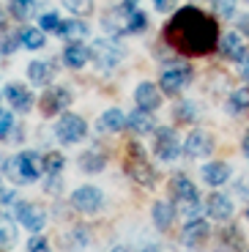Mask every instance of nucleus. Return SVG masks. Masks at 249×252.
I'll list each match as a JSON object with an SVG mask.
<instances>
[{"instance_id":"1","label":"nucleus","mask_w":249,"mask_h":252,"mask_svg":"<svg viewBox=\"0 0 249 252\" xmlns=\"http://www.w3.org/2000/svg\"><path fill=\"white\" fill-rule=\"evenodd\" d=\"M219 36V28L208 14H203L197 6L178 8L173 19L164 28L167 44H173L184 55H206L214 50Z\"/></svg>"},{"instance_id":"2","label":"nucleus","mask_w":249,"mask_h":252,"mask_svg":"<svg viewBox=\"0 0 249 252\" xmlns=\"http://www.w3.org/2000/svg\"><path fill=\"white\" fill-rule=\"evenodd\" d=\"M3 173H6L14 184H33V181H38V176L44 173V157H38L36 151H19L17 157L6 159Z\"/></svg>"},{"instance_id":"3","label":"nucleus","mask_w":249,"mask_h":252,"mask_svg":"<svg viewBox=\"0 0 249 252\" xmlns=\"http://www.w3.org/2000/svg\"><path fill=\"white\" fill-rule=\"evenodd\" d=\"M91 58L99 69H115L121 61H124V47L118 44V38H96L91 44Z\"/></svg>"},{"instance_id":"4","label":"nucleus","mask_w":249,"mask_h":252,"mask_svg":"<svg viewBox=\"0 0 249 252\" xmlns=\"http://www.w3.org/2000/svg\"><path fill=\"white\" fill-rule=\"evenodd\" d=\"M126 173H129L131 181H137L140 187H154L156 184V170L148 164V159H145L143 148L140 145H131V157L126 159Z\"/></svg>"},{"instance_id":"5","label":"nucleus","mask_w":249,"mask_h":252,"mask_svg":"<svg viewBox=\"0 0 249 252\" xmlns=\"http://www.w3.org/2000/svg\"><path fill=\"white\" fill-rule=\"evenodd\" d=\"M85 134H88V126H85V121H82L80 115L63 113L61 118L55 121V137L61 140L63 145L80 143V140H85Z\"/></svg>"},{"instance_id":"6","label":"nucleus","mask_w":249,"mask_h":252,"mask_svg":"<svg viewBox=\"0 0 249 252\" xmlns=\"http://www.w3.org/2000/svg\"><path fill=\"white\" fill-rule=\"evenodd\" d=\"M189 80H192V66H189V63H181V61H173L167 69L162 71L159 85H162L164 94L175 96V94H181V91L187 88Z\"/></svg>"},{"instance_id":"7","label":"nucleus","mask_w":249,"mask_h":252,"mask_svg":"<svg viewBox=\"0 0 249 252\" xmlns=\"http://www.w3.org/2000/svg\"><path fill=\"white\" fill-rule=\"evenodd\" d=\"M134 3L131 0H124V6L118 8H110V11L104 14V19H101V28H104L110 36L121 38V36H129V19H131V11H134Z\"/></svg>"},{"instance_id":"8","label":"nucleus","mask_w":249,"mask_h":252,"mask_svg":"<svg viewBox=\"0 0 249 252\" xmlns=\"http://www.w3.org/2000/svg\"><path fill=\"white\" fill-rule=\"evenodd\" d=\"M14 220L22 227H28L31 233H41L44 225H47V211L38 208L36 203H17L14 206Z\"/></svg>"},{"instance_id":"9","label":"nucleus","mask_w":249,"mask_h":252,"mask_svg":"<svg viewBox=\"0 0 249 252\" xmlns=\"http://www.w3.org/2000/svg\"><path fill=\"white\" fill-rule=\"evenodd\" d=\"M74 94L69 91V85H50L47 94L41 96V113L44 115H58L61 110L71 107Z\"/></svg>"},{"instance_id":"10","label":"nucleus","mask_w":249,"mask_h":252,"mask_svg":"<svg viewBox=\"0 0 249 252\" xmlns=\"http://www.w3.org/2000/svg\"><path fill=\"white\" fill-rule=\"evenodd\" d=\"M101 203H104V195H101L99 187H80L74 189V195H71V206L80 211V214H96L101 208Z\"/></svg>"},{"instance_id":"11","label":"nucleus","mask_w":249,"mask_h":252,"mask_svg":"<svg viewBox=\"0 0 249 252\" xmlns=\"http://www.w3.org/2000/svg\"><path fill=\"white\" fill-rule=\"evenodd\" d=\"M154 151L162 162H173V159L181 157V143H178V134L173 129H156V143H154Z\"/></svg>"},{"instance_id":"12","label":"nucleus","mask_w":249,"mask_h":252,"mask_svg":"<svg viewBox=\"0 0 249 252\" xmlns=\"http://www.w3.org/2000/svg\"><path fill=\"white\" fill-rule=\"evenodd\" d=\"M211 151H214V137L208 132H200V129L189 134L187 143H184V154H187L189 159H203Z\"/></svg>"},{"instance_id":"13","label":"nucleus","mask_w":249,"mask_h":252,"mask_svg":"<svg viewBox=\"0 0 249 252\" xmlns=\"http://www.w3.org/2000/svg\"><path fill=\"white\" fill-rule=\"evenodd\" d=\"M3 94H6L8 104H11L14 110H19V113H28V110L33 107V101H36V99H33V94L22 85V82H8Z\"/></svg>"},{"instance_id":"14","label":"nucleus","mask_w":249,"mask_h":252,"mask_svg":"<svg viewBox=\"0 0 249 252\" xmlns=\"http://www.w3.org/2000/svg\"><path fill=\"white\" fill-rule=\"evenodd\" d=\"M134 101H137V107L154 113V110L162 107V91L156 88L154 82H140L137 91H134Z\"/></svg>"},{"instance_id":"15","label":"nucleus","mask_w":249,"mask_h":252,"mask_svg":"<svg viewBox=\"0 0 249 252\" xmlns=\"http://www.w3.org/2000/svg\"><path fill=\"white\" fill-rule=\"evenodd\" d=\"M206 211L214 222H227L233 217V200L227 195H222V192H214L206 203Z\"/></svg>"},{"instance_id":"16","label":"nucleus","mask_w":249,"mask_h":252,"mask_svg":"<svg viewBox=\"0 0 249 252\" xmlns=\"http://www.w3.org/2000/svg\"><path fill=\"white\" fill-rule=\"evenodd\" d=\"M219 52H222L224 58H230V61L241 63L244 58L249 55L247 47H244V38L238 36V33H224L222 41H219Z\"/></svg>"},{"instance_id":"17","label":"nucleus","mask_w":249,"mask_h":252,"mask_svg":"<svg viewBox=\"0 0 249 252\" xmlns=\"http://www.w3.org/2000/svg\"><path fill=\"white\" fill-rule=\"evenodd\" d=\"M208 239V222L206 220H187L184 230H181V241L187 247H194V244H203Z\"/></svg>"},{"instance_id":"18","label":"nucleus","mask_w":249,"mask_h":252,"mask_svg":"<svg viewBox=\"0 0 249 252\" xmlns=\"http://www.w3.org/2000/svg\"><path fill=\"white\" fill-rule=\"evenodd\" d=\"M55 77V63L52 61H31L28 63V80L33 85H50Z\"/></svg>"},{"instance_id":"19","label":"nucleus","mask_w":249,"mask_h":252,"mask_svg":"<svg viewBox=\"0 0 249 252\" xmlns=\"http://www.w3.org/2000/svg\"><path fill=\"white\" fill-rule=\"evenodd\" d=\"M126 126H129L134 134H148V132H156V124L154 118H151V110H131L129 115H126Z\"/></svg>"},{"instance_id":"20","label":"nucleus","mask_w":249,"mask_h":252,"mask_svg":"<svg viewBox=\"0 0 249 252\" xmlns=\"http://www.w3.org/2000/svg\"><path fill=\"white\" fill-rule=\"evenodd\" d=\"M88 61H91V50H88L82 41H69V44H66V50H63V63H66L69 69H82Z\"/></svg>"},{"instance_id":"21","label":"nucleus","mask_w":249,"mask_h":252,"mask_svg":"<svg viewBox=\"0 0 249 252\" xmlns=\"http://www.w3.org/2000/svg\"><path fill=\"white\" fill-rule=\"evenodd\" d=\"M104 164H107V157H104V151H101V148H96V145L80 154V167H82V173H91V176H96V173L104 170Z\"/></svg>"},{"instance_id":"22","label":"nucleus","mask_w":249,"mask_h":252,"mask_svg":"<svg viewBox=\"0 0 249 252\" xmlns=\"http://www.w3.org/2000/svg\"><path fill=\"white\" fill-rule=\"evenodd\" d=\"M175 203H167V200H159L154 203V208H151V217H154V225L159 227V230H170V225H173L175 220Z\"/></svg>"},{"instance_id":"23","label":"nucleus","mask_w":249,"mask_h":252,"mask_svg":"<svg viewBox=\"0 0 249 252\" xmlns=\"http://www.w3.org/2000/svg\"><path fill=\"white\" fill-rule=\"evenodd\" d=\"M230 164H224V162H211L203 167V181L208 184V187H222V184L230 181Z\"/></svg>"},{"instance_id":"24","label":"nucleus","mask_w":249,"mask_h":252,"mask_svg":"<svg viewBox=\"0 0 249 252\" xmlns=\"http://www.w3.org/2000/svg\"><path fill=\"white\" fill-rule=\"evenodd\" d=\"M99 132H110V134H115V132H121L126 126V115H124V110H118V107H110V110H104V113L99 115Z\"/></svg>"},{"instance_id":"25","label":"nucleus","mask_w":249,"mask_h":252,"mask_svg":"<svg viewBox=\"0 0 249 252\" xmlns=\"http://www.w3.org/2000/svg\"><path fill=\"white\" fill-rule=\"evenodd\" d=\"M55 33L61 38H66V41H82V38L88 36V25L82 22V19H66V22L58 25Z\"/></svg>"},{"instance_id":"26","label":"nucleus","mask_w":249,"mask_h":252,"mask_svg":"<svg viewBox=\"0 0 249 252\" xmlns=\"http://www.w3.org/2000/svg\"><path fill=\"white\" fill-rule=\"evenodd\" d=\"M170 192H173V200H192V197H197V187L187 176H175L170 181Z\"/></svg>"},{"instance_id":"27","label":"nucleus","mask_w":249,"mask_h":252,"mask_svg":"<svg viewBox=\"0 0 249 252\" xmlns=\"http://www.w3.org/2000/svg\"><path fill=\"white\" fill-rule=\"evenodd\" d=\"M19 41L25 50H41L47 44V36H44L41 28H25V31H19Z\"/></svg>"},{"instance_id":"28","label":"nucleus","mask_w":249,"mask_h":252,"mask_svg":"<svg viewBox=\"0 0 249 252\" xmlns=\"http://www.w3.org/2000/svg\"><path fill=\"white\" fill-rule=\"evenodd\" d=\"M227 110H230V113H247L249 110V88L233 91L230 101H227Z\"/></svg>"},{"instance_id":"29","label":"nucleus","mask_w":249,"mask_h":252,"mask_svg":"<svg viewBox=\"0 0 249 252\" xmlns=\"http://www.w3.org/2000/svg\"><path fill=\"white\" fill-rule=\"evenodd\" d=\"M63 167H66V159H63L61 151H50L44 157V173L47 176H61Z\"/></svg>"},{"instance_id":"30","label":"nucleus","mask_w":249,"mask_h":252,"mask_svg":"<svg viewBox=\"0 0 249 252\" xmlns=\"http://www.w3.org/2000/svg\"><path fill=\"white\" fill-rule=\"evenodd\" d=\"M33 8H36V0H11L8 3V11L14 19H31Z\"/></svg>"},{"instance_id":"31","label":"nucleus","mask_w":249,"mask_h":252,"mask_svg":"<svg viewBox=\"0 0 249 252\" xmlns=\"http://www.w3.org/2000/svg\"><path fill=\"white\" fill-rule=\"evenodd\" d=\"M66 11H71L74 17H91L93 14V0H61Z\"/></svg>"},{"instance_id":"32","label":"nucleus","mask_w":249,"mask_h":252,"mask_svg":"<svg viewBox=\"0 0 249 252\" xmlns=\"http://www.w3.org/2000/svg\"><path fill=\"white\" fill-rule=\"evenodd\" d=\"M173 203H175V211H178L184 220H197V217H200L197 197H192V200H173Z\"/></svg>"},{"instance_id":"33","label":"nucleus","mask_w":249,"mask_h":252,"mask_svg":"<svg viewBox=\"0 0 249 252\" xmlns=\"http://www.w3.org/2000/svg\"><path fill=\"white\" fill-rule=\"evenodd\" d=\"M200 115V107L194 101H181L178 107H175V118L178 121H194Z\"/></svg>"},{"instance_id":"34","label":"nucleus","mask_w":249,"mask_h":252,"mask_svg":"<svg viewBox=\"0 0 249 252\" xmlns=\"http://www.w3.org/2000/svg\"><path fill=\"white\" fill-rule=\"evenodd\" d=\"M17 44H22L17 33H8V31H3V28H0V52H3V55H8V52L17 50Z\"/></svg>"},{"instance_id":"35","label":"nucleus","mask_w":249,"mask_h":252,"mask_svg":"<svg viewBox=\"0 0 249 252\" xmlns=\"http://www.w3.org/2000/svg\"><path fill=\"white\" fill-rule=\"evenodd\" d=\"M145 28H148V17H145L140 8H134V11H131V19H129V36H134V33H143Z\"/></svg>"},{"instance_id":"36","label":"nucleus","mask_w":249,"mask_h":252,"mask_svg":"<svg viewBox=\"0 0 249 252\" xmlns=\"http://www.w3.org/2000/svg\"><path fill=\"white\" fill-rule=\"evenodd\" d=\"M236 3H238V0H211L214 11H217L219 17H224V19L236 17Z\"/></svg>"},{"instance_id":"37","label":"nucleus","mask_w":249,"mask_h":252,"mask_svg":"<svg viewBox=\"0 0 249 252\" xmlns=\"http://www.w3.org/2000/svg\"><path fill=\"white\" fill-rule=\"evenodd\" d=\"M58 25H61V17H58L55 11H47L38 17V28L41 31H58Z\"/></svg>"},{"instance_id":"38","label":"nucleus","mask_w":249,"mask_h":252,"mask_svg":"<svg viewBox=\"0 0 249 252\" xmlns=\"http://www.w3.org/2000/svg\"><path fill=\"white\" fill-rule=\"evenodd\" d=\"M17 241V227L8 222V225H0V244L3 247H8V244H14Z\"/></svg>"},{"instance_id":"39","label":"nucleus","mask_w":249,"mask_h":252,"mask_svg":"<svg viewBox=\"0 0 249 252\" xmlns=\"http://www.w3.org/2000/svg\"><path fill=\"white\" fill-rule=\"evenodd\" d=\"M11 129H14V115L0 110V140H6L11 134Z\"/></svg>"},{"instance_id":"40","label":"nucleus","mask_w":249,"mask_h":252,"mask_svg":"<svg viewBox=\"0 0 249 252\" xmlns=\"http://www.w3.org/2000/svg\"><path fill=\"white\" fill-rule=\"evenodd\" d=\"M28 250L31 252H52L50 247H47V239H41V233H33V239L28 241Z\"/></svg>"},{"instance_id":"41","label":"nucleus","mask_w":249,"mask_h":252,"mask_svg":"<svg viewBox=\"0 0 249 252\" xmlns=\"http://www.w3.org/2000/svg\"><path fill=\"white\" fill-rule=\"evenodd\" d=\"M74 247H85L88 241H91V233H88L85 227H74Z\"/></svg>"},{"instance_id":"42","label":"nucleus","mask_w":249,"mask_h":252,"mask_svg":"<svg viewBox=\"0 0 249 252\" xmlns=\"http://www.w3.org/2000/svg\"><path fill=\"white\" fill-rule=\"evenodd\" d=\"M175 6V0H154V8L156 11H162V14H170Z\"/></svg>"},{"instance_id":"43","label":"nucleus","mask_w":249,"mask_h":252,"mask_svg":"<svg viewBox=\"0 0 249 252\" xmlns=\"http://www.w3.org/2000/svg\"><path fill=\"white\" fill-rule=\"evenodd\" d=\"M61 187H63L61 176H50V181H47V192H50V195H55V192H61Z\"/></svg>"},{"instance_id":"44","label":"nucleus","mask_w":249,"mask_h":252,"mask_svg":"<svg viewBox=\"0 0 249 252\" xmlns=\"http://www.w3.org/2000/svg\"><path fill=\"white\" fill-rule=\"evenodd\" d=\"M0 203H14V192L0 184Z\"/></svg>"},{"instance_id":"45","label":"nucleus","mask_w":249,"mask_h":252,"mask_svg":"<svg viewBox=\"0 0 249 252\" xmlns=\"http://www.w3.org/2000/svg\"><path fill=\"white\" fill-rule=\"evenodd\" d=\"M238 74H241V80H247V82H249V55L241 61V66H238Z\"/></svg>"},{"instance_id":"46","label":"nucleus","mask_w":249,"mask_h":252,"mask_svg":"<svg viewBox=\"0 0 249 252\" xmlns=\"http://www.w3.org/2000/svg\"><path fill=\"white\" fill-rule=\"evenodd\" d=\"M238 31L249 36V14H241V17H238Z\"/></svg>"},{"instance_id":"47","label":"nucleus","mask_w":249,"mask_h":252,"mask_svg":"<svg viewBox=\"0 0 249 252\" xmlns=\"http://www.w3.org/2000/svg\"><path fill=\"white\" fill-rule=\"evenodd\" d=\"M241 148H244V151H247V157H249V132L244 134V140H241Z\"/></svg>"},{"instance_id":"48","label":"nucleus","mask_w":249,"mask_h":252,"mask_svg":"<svg viewBox=\"0 0 249 252\" xmlns=\"http://www.w3.org/2000/svg\"><path fill=\"white\" fill-rule=\"evenodd\" d=\"M110 252H131V250H129V247H124V244H121V247H112Z\"/></svg>"},{"instance_id":"49","label":"nucleus","mask_w":249,"mask_h":252,"mask_svg":"<svg viewBox=\"0 0 249 252\" xmlns=\"http://www.w3.org/2000/svg\"><path fill=\"white\" fill-rule=\"evenodd\" d=\"M143 252H162V250H159V247H145Z\"/></svg>"},{"instance_id":"50","label":"nucleus","mask_w":249,"mask_h":252,"mask_svg":"<svg viewBox=\"0 0 249 252\" xmlns=\"http://www.w3.org/2000/svg\"><path fill=\"white\" fill-rule=\"evenodd\" d=\"M3 22H6V14H3V8H0V28H3Z\"/></svg>"},{"instance_id":"51","label":"nucleus","mask_w":249,"mask_h":252,"mask_svg":"<svg viewBox=\"0 0 249 252\" xmlns=\"http://www.w3.org/2000/svg\"><path fill=\"white\" fill-rule=\"evenodd\" d=\"M247 220H249V208H247Z\"/></svg>"},{"instance_id":"52","label":"nucleus","mask_w":249,"mask_h":252,"mask_svg":"<svg viewBox=\"0 0 249 252\" xmlns=\"http://www.w3.org/2000/svg\"><path fill=\"white\" fill-rule=\"evenodd\" d=\"M131 3H137V0H131Z\"/></svg>"},{"instance_id":"53","label":"nucleus","mask_w":249,"mask_h":252,"mask_svg":"<svg viewBox=\"0 0 249 252\" xmlns=\"http://www.w3.org/2000/svg\"><path fill=\"white\" fill-rule=\"evenodd\" d=\"M0 220H3V214H0Z\"/></svg>"},{"instance_id":"54","label":"nucleus","mask_w":249,"mask_h":252,"mask_svg":"<svg viewBox=\"0 0 249 252\" xmlns=\"http://www.w3.org/2000/svg\"><path fill=\"white\" fill-rule=\"evenodd\" d=\"M247 3H249V0H247Z\"/></svg>"},{"instance_id":"55","label":"nucleus","mask_w":249,"mask_h":252,"mask_svg":"<svg viewBox=\"0 0 249 252\" xmlns=\"http://www.w3.org/2000/svg\"><path fill=\"white\" fill-rule=\"evenodd\" d=\"M247 252H249V250H247Z\"/></svg>"}]
</instances>
